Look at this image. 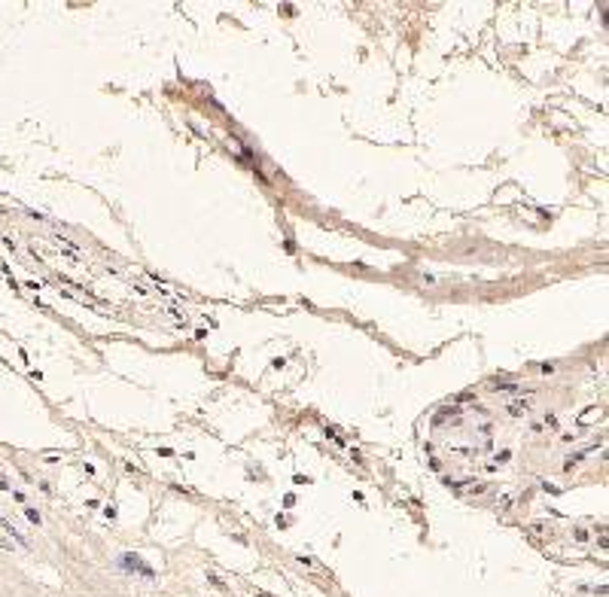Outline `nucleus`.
Here are the masks:
<instances>
[{
	"instance_id": "obj_1",
	"label": "nucleus",
	"mask_w": 609,
	"mask_h": 597,
	"mask_svg": "<svg viewBox=\"0 0 609 597\" xmlns=\"http://www.w3.org/2000/svg\"><path fill=\"white\" fill-rule=\"evenodd\" d=\"M0 527H4V530H7V533H10V536H13V539H16V542H19V545H25V548H28V545H31V542H28V539H25V536H22V533H19V530H16V527H13V524H10V521H7V518H0Z\"/></svg>"
},
{
	"instance_id": "obj_2",
	"label": "nucleus",
	"mask_w": 609,
	"mask_h": 597,
	"mask_svg": "<svg viewBox=\"0 0 609 597\" xmlns=\"http://www.w3.org/2000/svg\"><path fill=\"white\" fill-rule=\"evenodd\" d=\"M527 408H530V399H515V402L509 405V412H512V415H521V412H527Z\"/></svg>"
},
{
	"instance_id": "obj_3",
	"label": "nucleus",
	"mask_w": 609,
	"mask_h": 597,
	"mask_svg": "<svg viewBox=\"0 0 609 597\" xmlns=\"http://www.w3.org/2000/svg\"><path fill=\"white\" fill-rule=\"evenodd\" d=\"M28 518L34 521V524H40V512H37V509H28Z\"/></svg>"
},
{
	"instance_id": "obj_4",
	"label": "nucleus",
	"mask_w": 609,
	"mask_h": 597,
	"mask_svg": "<svg viewBox=\"0 0 609 597\" xmlns=\"http://www.w3.org/2000/svg\"><path fill=\"white\" fill-rule=\"evenodd\" d=\"M0 488H10V484H7V478H4V475H0Z\"/></svg>"
},
{
	"instance_id": "obj_5",
	"label": "nucleus",
	"mask_w": 609,
	"mask_h": 597,
	"mask_svg": "<svg viewBox=\"0 0 609 597\" xmlns=\"http://www.w3.org/2000/svg\"><path fill=\"white\" fill-rule=\"evenodd\" d=\"M256 597H271V594H265V591H256Z\"/></svg>"
}]
</instances>
